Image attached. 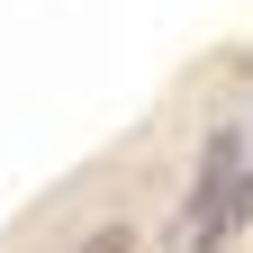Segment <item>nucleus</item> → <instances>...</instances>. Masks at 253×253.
Masks as SVG:
<instances>
[{
  "label": "nucleus",
  "instance_id": "1",
  "mask_svg": "<svg viewBox=\"0 0 253 253\" xmlns=\"http://www.w3.org/2000/svg\"><path fill=\"white\" fill-rule=\"evenodd\" d=\"M253 208V172H244V136L226 126V136L208 145V172H199V199H190V217H181V244L190 253H217L235 235V217Z\"/></svg>",
  "mask_w": 253,
  "mask_h": 253
},
{
  "label": "nucleus",
  "instance_id": "2",
  "mask_svg": "<svg viewBox=\"0 0 253 253\" xmlns=\"http://www.w3.org/2000/svg\"><path fill=\"white\" fill-rule=\"evenodd\" d=\"M82 253H126V226H109V235H90Z\"/></svg>",
  "mask_w": 253,
  "mask_h": 253
}]
</instances>
